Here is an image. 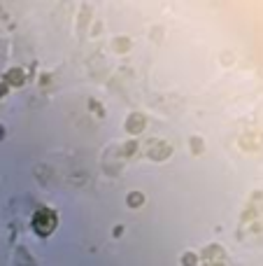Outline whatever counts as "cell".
Instances as JSON below:
<instances>
[{
    "label": "cell",
    "instance_id": "cell-1",
    "mask_svg": "<svg viewBox=\"0 0 263 266\" xmlns=\"http://www.w3.org/2000/svg\"><path fill=\"white\" fill-rule=\"evenodd\" d=\"M54 224H56V217H54V212H51V210H40V212H35L33 229H35L38 233L47 236V233L54 229Z\"/></svg>",
    "mask_w": 263,
    "mask_h": 266
}]
</instances>
